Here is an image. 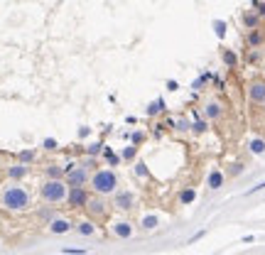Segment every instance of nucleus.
Returning a JSON list of instances; mask_svg holds the SVG:
<instances>
[{
  "label": "nucleus",
  "instance_id": "nucleus-29",
  "mask_svg": "<svg viewBox=\"0 0 265 255\" xmlns=\"http://www.w3.org/2000/svg\"><path fill=\"white\" fill-rule=\"evenodd\" d=\"M42 147H44V150H57L59 145H57V140H52V137H47V140L42 142Z\"/></svg>",
  "mask_w": 265,
  "mask_h": 255
},
{
  "label": "nucleus",
  "instance_id": "nucleus-36",
  "mask_svg": "<svg viewBox=\"0 0 265 255\" xmlns=\"http://www.w3.org/2000/svg\"><path fill=\"white\" fill-rule=\"evenodd\" d=\"M167 88H170V91H177V81L170 79V81H167Z\"/></svg>",
  "mask_w": 265,
  "mask_h": 255
},
{
  "label": "nucleus",
  "instance_id": "nucleus-8",
  "mask_svg": "<svg viewBox=\"0 0 265 255\" xmlns=\"http://www.w3.org/2000/svg\"><path fill=\"white\" fill-rule=\"evenodd\" d=\"M248 101L253 106H265V81H251L248 84Z\"/></svg>",
  "mask_w": 265,
  "mask_h": 255
},
{
  "label": "nucleus",
  "instance_id": "nucleus-21",
  "mask_svg": "<svg viewBox=\"0 0 265 255\" xmlns=\"http://www.w3.org/2000/svg\"><path fill=\"white\" fill-rule=\"evenodd\" d=\"M214 32H216L219 40H223V37H226V22H223V20H216V22H214Z\"/></svg>",
  "mask_w": 265,
  "mask_h": 255
},
{
  "label": "nucleus",
  "instance_id": "nucleus-25",
  "mask_svg": "<svg viewBox=\"0 0 265 255\" xmlns=\"http://www.w3.org/2000/svg\"><path fill=\"white\" fill-rule=\"evenodd\" d=\"M79 165H81L84 170H93V172L98 170V162H96V157H86V160H84V162H79Z\"/></svg>",
  "mask_w": 265,
  "mask_h": 255
},
{
  "label": "nucleus",
  "instance_id": "nucleus-18",
  "mask_svg": "<svg viewBox=\"0 0 265 255\" xmlns=\"http://www.w3.org/2000/svg\"><path fill=\"white\" fill-rule=\"evenodd\" d=\"M157 223H160V218H157V216H150V213H147V216L140 221V226H142L145 231H152V228H157Z\"/></svg>",
  "mask_w": 265,
  "mask_h": 255
},
{
  "label": "nucleus",
  "instance_id": "nucleus-34",
  "mask_svg": "<svg viewBox=\"0 0 265 255\" xmlns=\"http://www.w3.org/2000/svg\"><path fill=\"white\" fill-rule=\"evenodd\" d=\"M137 142H142V132H135V135H132V145H137Z\"/></svg>",
  "mask_w": 265,
  "mask_h": 255
},
{
  "label": "nucleus",
  "instance_id": "nucleus-37",
  "mask_svg": "<svg viewBox=\"0 0 265 255\" xmlns=\"http://www.w3.org/2000/svg\"><path fill=\"white\" fill-rule=\"evenodd\" d=\"M263 111H265V106H263Z\"/></svg>",
  "mask_w": 265,
  "mask_h": 255
},
{
  "label": "nucleus",
  "instance_id": "nucleus-35",
  "mask_svg": "<svg viewBox=\"0 0 265 255\" xmlns=\"http://www.w3.org/2000/svg\"><path fill=\"white\" fill-rule=\"evenodd\" d=\"M243 172V165H233V170H231V174H241Z\"/></svg>",
  "mask_w": 265,
  "mask_h": 255
},
{
  "label": "nucleus",
  "instance_id": "nucleus-14",
  "mask_svg": "<svg viewBox=\"0 0 265 255\" xmlns=\"http://www.w3.org/2000/svg\"><path fill=\"white\" fill-rule=\"evenodd\" d=\"M27 172H30V170H27V165H22V162H20V165L7 167V177H10V179H15V182L25 179V177H27Z\"/></svg>",
  "mask_w": 265,
  "mask_h": 255
},
{
  "label": "nucleus",
  "instance_id": "nucleus-30",
  "mask_svg": "<svg viewBox=\"0 0 265 255\" xmlns=\"http://www.w3.org/2000/svg\"><path fill=\"white\" fill-rule=\"evenodd\" d=\"M62 253L64 255H86V251H84V248H64Z\"/></svg>",
  "mask_w": 265,
  "mask_h": 255
},
{
  "label": "nucleus",
  "instance_id": "nucleus-6",
  "mask_svg": "<svg viewBox=\"0 0 265 255\" xmlns=\"http://www.w3.org/2000/svg\"><path fill=\"white\" fill-rule=\"evenodd\" d=\"M88 191L84 189V187H69V196H66V204L71 206V209H86V204H88Z\"/></svg>",
  "mask_w": 265,
  "mask_h": 255
},
{
  "label": "nucleus",
  "instance_id": "nucleus-27",
  "mask_svg": "<svg viewBox=\"0 0 265 255\" xmlns=\"http://www.w3.org/2000/svg\"><path fill=\"white\" fill-rule=\"evenodd\" d=\"M236 62H238V59H236L233 52H223V64H226V66H236Z\"/></svg>",
  "mask_w": 265,
  "mask_h": 255
},
{
  "label": "nucleus",
  "instance_id": "nucleus-7",
  "mask_svg": "<svg viewBox=\"0 0 265 255\" xmlns=\"http://www.w3.org/2000/svg\"><path fill=\"white\" fill-rule=\"evenodd\" d=\"M111 233H113L116 238H121V241H128V238H132V233H135V226H132L131 221L121 218V221H113V223H111Z\"/></svg>",
  "mask_w": 265,
  "mask_h": 255
},
{
  "label": "nucleus",
  "instance_id": "nucleus-26",
  "mask_svg": "<svg viewBox=\"0 0 265 255\" xmlns=\"http://www.w3.org/2000/svg\"><path fill=\"white\" fill-rule=\"evenodd\" d=\"M17 157H20V162H22V165H27V162H32V160H35V152H32V150H22Z\"/></svg>",
  "mask_w": 265,
  "mask_h": 255
},
{
  "label": "nucleus",
  "instance_id": "nucleus-28",
  "mask_svg": "<svg viewBox=\"0 0 265 255\" xmlns=\"http://www.w3.org/2000/svg\"><path fill=\"white\" fill-rule=\"evenodd\" d=\"M135 152H137V147H135V145L126 147V150H123V155H121V160H132V157H135Z\"/></svg>",
  "mask_w": 265,
  "mask_h": 255
},
{
  "label": "nucleus",
  "instance_id": "nucleus-15",
  "mask_svg": "<svg viewBox=\"0 0 265 255\" xmlns=\"http://www.w3.org/2000/svg\"><path fill=\"white\" fill-rule=\"evenodd\" d=\"M47 179H64L66 177V172H64V167H59V165H47Z\"/></svg>",
  "mask_w": 265,
  "mask_h": 255
},
{
  "label": "nucleus",
  "instance_id": "nucleus-20",
  "mask_svg": "<svg viewBox=\"0 0 265 255\" xmlns=\"http://www.w3.org/2000/svg\"><path fill=\"white\" fill-rule=\"evenodd\" d=\"M194 199H197V191L194 189H184L179 194V204H192Z\"/></svg>",
  "mask_w": 265,
  "mask_h": 255
},
{
  "label": "nucleus",
  "instance_id": "nucleus-5",
  "mask_svg": "<svg viewBox=\"0 0 265 255\" xmlns=\"http://www.w3.org/2000/svg\"><path fill=\"white\" fill-rule=\"evenodd\" d=\"M86 213L91 221H101L108 216V204L103 201V196H91L88 204H86Z\"/></svg>",
  "mask_w": 265,
  "mask_h": 255
},
{
  "label": "nucleus",
  "instance_id": "nucleus-9",
  "mask_svg": "<svg viewBox=\"0 0 265 255\" xmlns=\"http://www.w3.org/2000/svg\"><path fill=\"white\" fill-rule=\"evenodd\" d=\"M47 226H49V233H52V236H64L69 231H74V223H71L69 218H64V216H54Z\"/></svg>",
  "mask_w": 265,
  "mask_h": 255
},
{
  "label": "nucleus",
  "instance_id": "nucleus-31",
  "mask_svg": "<svg viewBox=\"0 0 265 255\" xmlns=\"http://www.w3.org/2000/svg\"><path fill=\"white\" fill-rule=\"evenodd\" d=\"M135 172H137V177H147V167H145L142 162H137V165H135Z\"/></svg>",
  "mask_w": 265,
  "mask_h": 255
},
{
  "label": "nucleus",
  "instance_id": "nucleus-3",
  "mask_svg": "<svg viewBox=\"0 0 265 255\" xmlns=\"http://www.w3.org/2000/svg\"><path fill=\"white\" fill-rule=\"evenodd\" d=\"M66 196H69V184L66 179H47L42 187H40V199L49 206H59L64 204Z\"/></svg>",
  "mask_w": 265,
  "mask_h": 255
},
{
  "label": "nucleus",
  "instance_id": "nucleus-32",
  "mask_svg": "<svg viewBox=\"0 0 265 255\" xmlns=\"http://www.w3.org/2000/svg\"><path fill=\"white\" fill-rule=\"evenodd\" d=\"M192 130H194V132H204V130H206V121H197V123H192Z\"/></svg>",
  "mask_w": 265,
  "mask_h": 255
},
{
  "label": "nucleus",
  "instance_id": "nucleus-23",
  "mask_svg": "<svg viewBox=\"0 0 265 255\" xmlns=\"http://www.w3.org/2000/svg\"><path fill=\"white\" fill-rule=\"evenodd\" d=\"M261 42H263V35H261L258 30H253V32L248 35V44H251V47H258Z\"/></svg>",
  "mask_w": 265,
  "mask_h": 255
},
{
  "label": "nucleus",
  "instance_id": "nucleus-19",
  "mask_svg": "<svg viewBox=\"0 0 265 255\" xmlns=\"http://www.w3.org/2000/svg\"><path fill=\"white\" fill-rule=\"evenodd\" d=\"M103 147H106L103 142H91V145L86 147V155H88V157H98V155L103 152Z\"/></svg>",
  "mask_w": 265,
  "mask_h": 255
},
{
  "label": "nucleus",
  "instance_id": "nucleus-4",
  "mask_svg": "<svg viewBox=\"0 0 265 255\" xmlns=\"http://www.w3.org/2000/svg\"><path fill=\"white\" fill-rule=\"evenodd\" d=\"M66 172V184L69 187H86L88 184V179H91V174H88V170H84L81 165H76V162H71V165H66L64 167Z\"/></svg>",
  "mask_w": 265,
  "mask_h": 255
},
{
  "label": "nucleus",
  "instance_id": "nucleus-16",
  "mask_svg": "<svg viewBox=\"0 0 265 255\" xmlns=\"http://www.w3.org/2000/svg\"><path fill=\"white\" fill-rule=\"evenodd\" d=\"M258 22H261V15L258 12H246L243 15V25L253 32V30H258Z\"/></svg>",
  "mask_w": 265,
  "mask_h": 255
},
{
  "label": "nucleus",
  "instance_id": "nucleus-33",
  "mask_svg": "<svg viewBox=\"0 0 265 255\" xmlns=\"http://www.w3.org/2000/svg\"><path fill=\"white\" fill-rule=\"evenodd\" d=\"M253 5H256V7H258V10H256V12H258V15H261V17H265V2H261V0H253Z\"/></svg>",
  "mask_w": 265,
  "mask_h": 255
},
{
  "label": "nucleus",
  "instance_id": "nucleus-13",
  "mask_svg": "<svg viewBox=\"0 0 265 255\" xmlns=\"http://www.w3.org/2000/svg\"><path fill=\"white\" fill-rule=\"evenodd\" d=\"M223 172L221 170H211L209 172V177H206V184H209V189H221L223 187Z\"/></svg>",
  "mask_w": 265,
  "mask_h": 255
},
{
  "label": "nucleus",
  "instance_id": "nucleus-10",
  "mask_svg": "<svg viewBox=\"0 0 265 255\" xmlns=\"http://www.w3.org/2000/svg\"><path fill=\"white\" fill-rule=\"evenodd\" d=\"M132 204H135V196H132V191H116L113 194V209H118V211H131Z\"/></svg>",
  "mask_w": 265,
  "mask_h": 255
},
{
  "label": "nucleus",
  "instance_id": "nucleus-2",
  "mask_svg": "<svg viewBox=\"0 0 265 255\" xmlns=\"http://www.w3.org/2000/svg\"><path fill=\"white\" fill-rule=\"evenodd\" d=\"M91 189L96 196H113L118 191V177L113 170H106V167H98L96 172H91V179H88Z\"/></svg>",
  "mask_w": 265,
  "mask_h": 255
},
{
  "label": "nucleus",
  "instance_id": "nucleus-11",
  "mask_svg": "<svg viewBox=\"0 0 265 255\" xmlns=\"http://www.w3.org/2000/svg\"><path fill=\"white\" fill-rule=\"evenodd\" d=\"M74 231H76L79 236H84V238H91V236H96V221H91V218L79 221V223L74 226Z\"/></svg>",
  "mask_w": 265,
  "mask_h": 255
},
{
  "label": "nucleus",
  "instance_id": "nucleus-24",
  "mask_svg": "<svg viewBox=\"0 0 265 255\" xmlns=\"http://www.w3.org/2000/svg\"><path fill=\"white\" fill-rule=\"evenodd\" d=\"M103 155H106V160H108L111 165H121V155H116V152H111L108 147H103Z\"/></svg>",
  "mask_w": 265,
  "mask_h": 255
},
{
  "label": "nucleus",
  "instance_id": "nucleus-12",
  "mask_svg": "<svg viewBox=\"0 0 265 255\" xmlns=\"http://www.w3.org/2000/svg\"><path fill=\"white\" fill-rule=\"evenodd\" d=\"M223 116V108H221V103H216V101H209L206 106H204V118L206 121H219Z\"/></svg>",
  "mask_w": 265,
  "mask_h": 255
},
{
  "label": "nucleus",
  "instance_id": "nucleus-1",
  "mask_svg": "<svg viewBox=\"0 0 265 255\" xmlns=\"http://www.w3.org/2000/svg\"><path fill=\"white\" fill-rule=\"evenodd\" d=\"M30 204H32V196H30V191L25 189L22 184H7V187H2L0 191V206L5 209V211H12V213H22V211H27L30 209Z\"/></svg>",
  "mask_w": 265,
  "mask_h": 255
},
{
  "label": "nucleus",
  "instance_id": "nucleus-17",
  "mask_svg": "<svg viewBox=\"0 0 265 255\" xmlns=\"http://www.w3.org/2000/svg\"><path fill=\"white\" fill-rule=\"evenodd\" d=\"M248 150H251L253 155H265V140L263 137H253V140L248 142Z\"/></svg>",
  "mask_w": 265,
  "mask_h": 255
},
{
  "label": "nucleus",
  "instance_id": "nucleus-22",
  "mask_svg": "<svg viewBox=\"0 0 265 255\" xmlns=\"http://www.w3.org/2000/svg\"><path fill=\"white\" fill-rule=\"evenodd\" d=\"M162 108H165V101L160 98V101H155V103H150V106H147V116H157Z\"/></svg>",
  "mask_w": 265,
  "mask_h": 255
}]
</instances>
